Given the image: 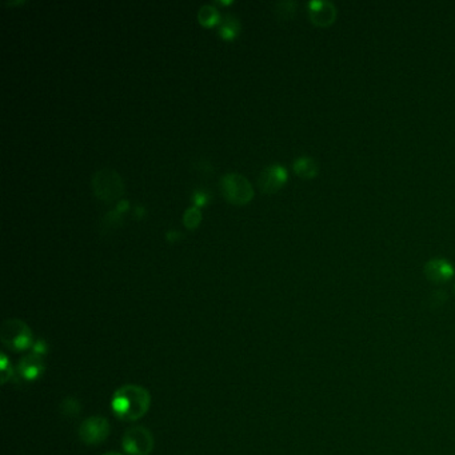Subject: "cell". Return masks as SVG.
<instances>
[{"label": "cell", "mask_w": 455, "mask_h": 455, "mask_svg": "<svg viewBox=\"0 0 455 455\" xmlns=\"http://www.w3.org/2000/svg\"><path fill=\"white\" fill-rule=\"evenodd\" d=\"M18 372L25 382H34L41 378L44 372V363L42 357L31 352L25 355L18 365Z\"/></svg>", "instance_id": "cell-10"}, {"label": "cell", "mask_w": 455, "mask_h": 455, "mask_svg": "<svg viewBox=\"0 0 455 455\" xmlns=\"http://www.w3.org/2000/svg\"><path fill=\"white\" fill-rule=\"evenodd\" d=\"M78 435L81 441L86 445H99L106 441L109 435V421L100 415H92L81 423Z\"/></svg>", "instance_id": "cell-6"}, {"label": "cell", "mask_w": 455, "mask_h": 455, "mask_svg": "<svg viewBox=\"0 0 455 455\" xmlns=\"http://www.w3.org/2000/svg\"><path fill=\"white\" fill-rule=\"evenodd\" d=\"M151 432L143 426H132L123 435L122 446L129 455H150L154 450Z\"/></svg>", "instance_id": "cell-5"}, {"label": "cell", "mask_w": 455, "mask_h": 455, "mask_svg": "<svg viewBox=\"0 0 455 455\" xmlns=\"http://www.w3.org/2000/svg\"><path fill=\"white\" fill-rule=\"evenodd\" d=\"M209 199H210V195H209L207 193L200 191V190H196V191H194L193 200H194L196 207H198V206H203V204H206V203L209 202Z\"/></svg>", "instance_id": "cell-19"}, {"label": "cell", "mask_w": 455, "mask_h": 455, "mask_svg": "<svg viewBox=\"0 0 455 455\" xmlns=\"http://www.w3.org/2000/svg\"><path fill=\"white\" fill-rule=\"evenodd\" d=\"M239 31H240V22L238 18L233 14H226L224 18L220 21V25H219V34L223 39L231 41L235 36H238Z\"/></svg>", "instance_id": "cell-12"}, {"label": "cell", "mask_w": 455, "mask_h": 455, "mask_svg": "<svg viewBox=\"0 0 455 455\" xmlns=\"http://www.w3.org/2000/svg\"><path fill=\"white\" fill-rule=\"evenodd\" d=\"M166 235H167V239H169V240L173 242L175 239L180 238L182 234H180L179 231H176V230H173V231H169Z\"/></svg>", "instance_id": "cell-22"}, {"label": "cell", "mask_w": 455, "mask_h": 455, "mask_svg": "<svg viewBox=\"0 0 455 455\" xmlns=\"http://www.w3.org/2000/svg\"><path fill=\"white\" fill-rule=\"evenodd\" d=\"M200 220H202V213L196 206L189 207L183 214V223L187 229H195L200 223Z\"/></svg>", "instance_id": "cell-16"}, {"label": "cell", "mask_w": 455, "mask_h": 455, "mask_svg": "<svg viewBox=\"0 0 455 455\" xmlns=\"http://www.w3.org/2000/svg\"><path fill=\"white\" fill-rule=\"evenodd\" d=\"M47 351H48V346H47V343L44 342L43 339L35 342L34 346H32V352H34L35 355L42 357V358H43V355L47 354Z\"/></svg>", "instance_id": "cell-20"}, {"label": "cell", "mask_w": 455, "mask_h": 455, "mask_svg": "<svg viewBox=\"0 0 455 455\" xmlns=\"http://www.w3.org/2000/svg\"><path fill=\"white\" fill-rule=\"evenodd\" d=\"M122 222H123V215H122V213H119L118 210H115V211H109V213H107L106 215H105V218L102 219V230L103 231H109V230H111V229H114V227H116V226H119V224H122Z\"/></svg>", "instance_id": "cell-17"}, {"label": "cell", "mask_w": 455, "mask_h": 455, "mask_svg": "<svg viewBox=\"0 0 455 455\" xmlns=\"http://www.w3.org/2000/svg\"><path fill=\"white\" fill-rule=\"evenodd\" d=\"M198 19L203 25L211 27V25L217 24L220 21V15H219V11L213 4H204L199 8Z\"/></svg>", "instance_id": "cell-13"}, {"label": "cell", "mask_w": 455, "mask_h": 455, "mask_svg": "<svg viewBox=\"0 0 455 455\" xmlns=\"http://www.w3.org/2000/svg\"><path fill=\"white\" fill-rule=\"evenodd\" d=\"M310 19L317 25H330L337 18V7L328 0L308 1Z\"/></svg>", "instance_id": "cell-8"}, {"label": "cell", "mask_w": 455, "mask_h": 455, "mask_svg": "<svg viewBox=\"0 0 455 455\" xmlns=\"http://www.w3.org/2000/svg\"><path fill=\"white\" fill-rule=\"evenodd\" d=\"M297 10V3L293 0H284V1H278L275 3V14L279 19H290Z\"/></svg>", "instance_id": "cell-15"}, {"label": "cell", "mask_w": 455, "mask_h": 455, "mask_svg": "<svg viewBox=\"0 0 455 455\" xmlns=\"http://www.w3.org/2000/svg\"><path fill=\"white\" fill-rule=\"evenodd\" d=\"M0 341L14 352H22L34 346V334L21 319L10 318L0 328Z\"/></svg>", "instance_id": "cell-2"}, {"label": "cell", "mask_w": 455, "mask_h": 455, "mask_svg": "<svg viewBox=\"0 0 455 455\" xmlns=\"http://www.w3.org/2000/svg\"><path fill=\"white\" fill-rule=\"evenodd\" d=\"M293 167H294V171L298 173L299 176L304 178V179L314 178L318 173V170H319L318 163L311 156H299V158H297L294 160V163H293Z\"/></svg>", "instance_id": "cell-11"}, {"label": "cell", "mask_w": 455, "mask_h": 455, "mask_svg": "<svg viewBox=\"0 0 455 455\" xmlns=\"http://www.w3.org/2000/svg\"><path fill=\"white\" fill-rule=\"evenodd\" d=\"M59 410L61 412L65 415V416H68V418H74V416H78L81 414V410H82V405L81 402L74 398V396H68L62 401L61 406H59Z\"/></svg>", "instance_id": "cell-14"}, {"label": "cell", "mask_w": 455, "mask_h": 455, "mask_svg": "<svg viewBox=\"0 0 455 455\" xmlns=\"http://www.w3.org/2000/svg\"><path fill=\"white\" fill-rule=\"evenodd\" d=\"M1 383H7L12 377H14V371H12V365L11 362L8 361L7 355L3 352L1 354Z\"/></svg>", "instance_id": "cell-18"}, {"label": "cell", "mask_w": 455, "mask_h": 455, "mask_svg": "<svg viewBox=\"0 0 455 455\" xmlns=\"http://www.w3.org/2000/svg\"><path fill=\"white\" fill-rule=\"evenodd\" d=\"M425 274L433 282H446L453 277L454 267L449 260L434 258L425 264Z\"/></svg>", "instance_id": "cell-9"}, {"label": "cell", "mask_w": 455, "mask_h": 455, "mask_svg": "<svg viewBox=\"0 0 455 455\" xmlns=\"http://www.w3.org/2000/svg\"><path fill=\"white\" fill-rule=\"evenodd\" d=\"M220 190L227 202L233 204L248 203L254 196V189L248 179L237 173H229L220 178Z\"/></svg>", "instance_id": "cell-4"}, {"label": "cell", "mask_w": 455, "mask_h": 455, "mask_svg": "<svg viewBox=\"0 0 455 455\" xmlns=\"http://www.w3.org/2000/svg\"><path fill=\"white\" fill-rule=\"evenodd\" d=\"M151 406V395L139 385H125L114 392L111 408L122 421L135 422L146 415Z\"/></svg>", "instance_id": "cell-1"}, {"label": "cell", "mask_w": 455, "mask_h": 455, "mask_svg": "<svg viewBox=\"0 0 455 455\" xmlns=\"http://www.w3.org/2000/svg\"><path fill=\"white\" fill-rule=\"evenodd\" d=\"M129 209V202L127 200H120L119 203H118V206H116V210L119 211V213H123V211H126Z\"/></svg>", "instance_id": "cell-21"}, {"label": "cell", "mask_w": 455, "mask_h": 455, "mask_svg": "<svg viewBox=\"0 0 455 455\" xmlns=\"http://www.w3.org/2000/svg\"><path fill=\"white\" fill-rule=\"evenodd\" d=\"M103 455H122L119 454V453H116V452H109V453H106V454Z\"/></svg>", "instance_id": "cell-23"}, {"label": "cell", "mask_w": 455, "mask_h": 455, "mask_svg": "<svg viewBox=\"0 0 455 455\" xmlns=\"http://www.w3.org/2000/svg\"><path fill=\"white\" fill-rule=\"evenodd\" d=\"M288 175L286 167L279 163H273L264 167L258 176V186L260 191L264 194L277 193L283 184L286 183Z\"/></svg>", "instance_id": "cell-7"}, {"label": "cell", "mask_w": 455, "mask_h": 455, "mask_svg": "<svg viewBox=\"0 0 455 455\" xmlns=\"http://www.w3.org/2000/svg\"><path fill=\"white\" fill-rule=\"evenodd\" d=\"M92 190L95 195L103 202H114L120 198L125 191V183L122 176L114 169H100L92 175Z\"/></svg>", "instance_id": "cell-3"}]
</instances>
